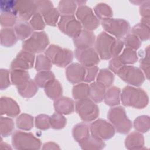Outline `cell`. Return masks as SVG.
<instances>
[{"label": "cell", "mask_w": 150, "mask_h": 150, "mask_svg": "<svg viewBox=\"0 0 150 150\" xmlns=\"http://www.w3.org/2000/svg\"><path fill=\"white\" fill-rule=\"evenodd\" d=\"M35 124L36 128L42 131L47 130L50 127V117L46 114H39L35 117Z\"/></svg>", "instance_id": "obj_47"}, {"label": "cell", "mask_w": 150, "mask_h": 150, "mask_svg": "<svg viewBox=\"0 0 150 150\" xmlns=\"http://www.w3.org/2000/svg\"><path fill=\"white\" fill-rule=\"evenodd\" d=\"M139 13L142 18H150V1H144L139 5Z\"/></svg>", "instance_id": "obj_53"}, {"label": "cell", "mask_w": 150, "mask_h": 150, "mask_svg": "<svg viewBox=\"0 0 150 150\" xmlns=\"http://www.w3.org/2000/svg\"><path fill=\"white\" fill-rule=\"evenodd\" d=\"M124 45L126 47L130 48L132 50H137L141 46V41L134 34L131 33H128L124 37L123 40Z\"/></svg>", "instance_id": "obj_45"}, {"label": "cell", "mask_w": 150, "mask_h": 150, "mask_svg": "<svg viewBox=\"0 0 150 150\" xmlns=\"http://www.w3.org/2000/svg\"><path fill=\"white\" fill-rule=\"evenodd\" d=\"M12 144L16 149H39L42 146L40 139L32 132L15 131L12 136Z\"/></svg>", "instance_id": "obj_5"}, {"label": "cell", "mask_w": 150, "mask_h": 150, "mask_svg": "<svg viewBox=\"0 0 150 150\" xmlns=\"http://www.w3.org/2000/svg\"><path fill=\"white\" fill-rule=\"evenodd\" d=\"M74 54L80 64L85 67L97 66L100 61V58L94 47L83 49H76Z\"/></svg>", "instance_id": "obj_13"}, {"label": "cell", "mask_w": 150, "mask_h": 150, "mask_svg": "<svg viewBox=\"0 0 150 150\" xmlns=\"http://www.w3.org/2000/svg\"><path fill=\"white\" fill-rule=\"evenodd\" d=\"M15 128L14 122L12 119L1 115L0 118V131L2 137L11 135Z\"/></svg>", "instance_id": "obj_36"}, {"label": "cell", "mask_w": 150, "mask_h": 150, "mask_svg": "<svg viewBox=\"0 0 150 150\" xmlns=\"http://www.w3.org/2000/svg\"><path fill=\"white\" fill-rule=\"evenodd\" d=\"M90 135L89 126L85 122L76 124L72 129V136L78 143L86 139Z\"/></svg>", "instance_id": "obj_26"}, {"label": "cell", "mask_w": 150, "mask_h": 150, "mask_svg": "<svg viewBox=\"0 0 150 150\" xmlns=\"http://www.w3.org/2000/svg\"><path fill=\"white\" fill-rule=\"evenodd\" d=\"M120 98L123 105L137 109L145 108L149 103L146 92L142 88L132 86H126L123 88Z\"/></svg>", "instance_id": "obj_2"}, {"label": "cell", "mask_w": 150, "mask_h": 150, "mask_svg": "<svg viewBox=\"0 0 150 150\" xmlns=\"http://www.w3.org/2000/svg\"><path fill=\"white\" fill-rule=\"evenodd\" d=\"M49 44L48 35L45 31H36L22 43V49L33 54L40 53L47 49Z\"/></svg>", "instance_id": "obj_6"}, {"label": "cell", "mask_w": 150, "mask_h": 150, "mask_svg": "<svg viewBox=\"0 0 150 150\" xmlns=\"http://www.w3.org/2000/svg\"><path fill=\"white\" fill-rule=\"evenodd\" d=\"M52 67V63L50 59L43 54H38L35 62V69L38 71L50 70Z\"/></svg>", "instance_id": "obj_40"}, {"label": "cell", "mask_w": 150, "mask_h": 150, "mask_svg": "<svg viewBox=\"0 0 150 150\" xmlns=\"http://www.w3.org/2000/svg\"><path fill=\"white\" fill-rule=\"evenodd\" d=\"M37 12L35 1H16L15 13L19 20H30Z\"/></svg>", "instance_id": "obj_15"}, {"label": "cell", "mask_w": 150, "mask_h": 150, "mask_svg": "<svg viewBox=\"0 0 150 150\" xmlns=\"http://www.w3.org/2000/svg\"><path fill=\"white\" fill-rule=\"evenodd\" d=\"M118 57L123 65L134 64L138 59L136 51L128 47H125Z\"/></svg>", "instance_id": "obj_34"}, {"label": "cell", "mask_w": 150, "mask_h": 150, "mask_svg": "<svg viewBox=\"0 0 150 150\" xmlns=\"http://www.w3.org/2000/svg\"><path fill=\"white\" fill-rule=\"evenodd\" d=\"M55 79L54 73L50 70L38 71L35 76L34 81L39 87L45 88Z\"/></svg>", "instance_id": "obj_30"}, {"label": "cell", "mask_w": 150, "mask_h": 150, "mask_svg": "<svg viewBox=\"0 0 150 150\" xmlns=\"http://www.w3.org/2000/svg\"><path fill=\"white\" fill-rule=\"evenodd\" d=\"M120 96L121 89L116 86H111L105 91L104 103L110 107L117 106L120 104Z\"/></svg>", "instance_id": "obj_23"}, {"label": "cell", "mask_w": 150, "mask_h": 150, "mask_svg": "<svg viewBox=\"0 0 150 150\" xmlns=\"http://www.w3.org/2000/svg\"><path fill=\"white\" fill-rule=\"evenodd\" d=\"M98 71L99 68L97 66L86 67V74L84 81L87 83L93 82L96 78Z\"/></svg>", "instance_id": "obj_51"}, {"label": "cell", "mask_w": 150, "mask_h": 150, "mask_svg": "<svg viewBox=\"0 0 150 150\" xmlns=\"http://www.w3.org/2000/svg\"><path fill=\"white\" fill-rule=\"evenodd\" d=\"M89 128L91 135L103 141L112 138L115 133V129L112 124L102 118L93 121Z\"/></svg>", "instance_id": "obj_11"}, {"label": "cell", "mask_w": 150, "mask_h": 150, "mask_svg": "<svg viewBox=\"0 0 150 150\" xmlns=\"http://www.w3.org/2000/svg\"><path fill=\"white\" fill-rule=\"evenodd\" d=\"M79 145L81 149L85 150L102 149L106 145L104 141L97 139L92 135H90L86 139L79 142Z\"/></svg>", "instance_id": "obj_29"}, {"label": "cell", "mask_w": 150, "mask_h": 150, "mask_svg": "<svg viewBox=\"0 0 150 150\" xmlns=\"http://www.w3.org/2000/svg\"><path fill=\"white\" fill-rule=\"evenodd\" d=\"M54 108L56 112L63 115H69L74 112L75 105L74 101L65 96H61L54 100Z\"/></svg>", "instance_id": "obj_19"}, {"label": "cell", "mask_w": 150, "mask_h": 150, "mask_svg": "<svg viewBox=\"0 0 150 150\" xmlns=\"http://www.w3.org/2000/svg\"><path fill=\"white\" fill-rule=\"evenodd\" d=\"M104 32L117 39L124 38L131 30L128 21L121 18H110L101 21L100 23Z\"/></svg>", "instance_id": "obj_8"}, {"label": "cell", "mask_w": 150, "mask_h": 150, "mask_svg": "<svg viewBox=\"0 0 150 150\" xmlns=\"http://www.w3.org/2000/svg\"><path fill=\"white\" fill-rule=\"evenodd\" d=\"M114 78V74L109 69L104 68L98 71L96 77V81L103 84L107 88L112 86Z\"/></svg>", "instance_id": "obj_32"}, {"label": "cell", "mask_w": 150, "mask_h": 150, "mask_svg": "<svg viewBox=\"0 0 150 150\" xmlns=\"http://www.w3.org/2000/svg\"><path fill=\"white\" fill-rule=\"evenodd\" d=\"M107 118L119 134H126L132 127V122L127 117L125 110L122 106H115L110 108Z\"/></svg>", "instance_id": "obj_3"}, {"label": "cell", "mask_w": 150, "mask_h": 150, "mask_svg": "<svg viewBox=\"0 0 150 150\" xmlns=\"http://www.w3.org/2000/svg\"><path fill=\"white\" fill-rule=\"evenodd\" d=\"M18 40L15 30L12 28H3L1 29L0 40L2 46L12 47L16 43Z\"/></svg>", "instance_id": "obj_22"}, {"label": "cell", "mask_w": 150, "mask_h": 150, "mask_svg": "<svg viewBox=\"0 0 150 150\" xmlns=\"http://www.w3.org/2000/svg\"><path fill=\"white\" fill-rule=\"evenodd\" d=\"M57 27L63 33L72 38L76 37L83 30L81 24L74 15H62Z\"/></svg>", "instance_id": "obj_12"}, {"label": "cell", "mask_w": 150, "mask_h": 150, "mask_svg": "<svg viewBox=\"0 0 150 150\" xmlns=\"http://www.w3.org/2000/svg\"><path fill=\"white\" fill-rule=\"evenodd\" d=\"M29 23L33 29L37 31H42L46 26V23L43 16L38 12L30 18Z\"/></svg>", "instance_id": "obj_46"}, {"label": "cell", "mask_w": 150, "mask_h": 150, "mask_svg": "<svg viewBox=\"0 0 150 150\" xmlns=\"http://www.w3.org/2000/svg\"><path fill=\"white\" fill-rule=\"evenodd\" d=\"M133 125L137 131L141 133L147 132L150 128L149 117L145 115L137 117L134 121Z\"/></svg>", "instance_id": "obj_39"}, {"label": "cell", "mask_w": 150, "mask_h": 150, "mask_svg": "<svg viewBox=\"0 0 150 150\" xmlns=\"http://www.w3.org/2000/svg\"><path fill=\"white\" fill-rule=\"evenodd\" d=\"M67 120L63 114L54 112L50 117V127L54 129L59 130L63 129L66 125Z\"/></svg>", "instance_id": "obj_43"}, {"label": "cell", "mask_w": 150, "mask_h": 150, "mask_svg": "<svg viewBox=\"0 0 150 150\" xmlns=\"http://www.w3.org/2000/svg\"><path fill=\"white\" fill-rule=\"evenodd\" d=\"M13 29L19 40H26L33 33V29L29 22L25 21L18 20Z\"/></svg>", "instance_id": "obj_21"}, {"label": "cell", "mask_w": 150, "mask_h": 150, "mask_svg": "<svg viewBox=\"0 0 150 150\" xmlns=\"http://www.w3.org/2000/svg\"><path fill=\"white\" fill-rule=\"evenodd\" d=\"M131 33L136 36L141 42L146 41L149 38V26L138 23L131 29Z\"/></svg>", "instance_id": "obj_37"}, {"label": "cell", "mask_w": 150, "mask_h": 150, "mask_svg": "<svg viewBox=\"0 0 150 150\" xmlns=\"http://www.w3.org/2000/svg\"><path fill=\"white\" fill-rule=\"evenodd\" d=\"M77 5L80 6V5H85V4L86 3L87 1H75Z\"/></svg>", "instance_id": "obj_57"}, {"label": "cell", "mask_w": 150, "mask_h": 150, "mask_svg": "<svg viewBox=\"0 0 150 150\" xmlns=\"http://www.w3.org/2000/svg\"><path fill=\"white\" fill-rule=\"evenodd\" d=\"M37 6L38 12L40 13L42 15L49 9L54 7L53 2L49 0H40L35 1Z\"/></svg>", "instance_id": "obj_50"}, {"label": "cell", "mask_w": 150, "mask_h": 150, "mask_svg": "<svg viewBox=\"0 0 150 150\" xmlns=\"http://www.w3.org/2000/svg\"><path fill=\"white\" fill-rule=\"evenodd\" d=\"M89 97L96 103L101 102L104 98L106 91V87L102 84L95 81L90 85Z\"/></svg>", "instance_id": "obj_24"}, {"label": "cell", "mask_w": 150, "mask_h": 150, "mask_svg": "<svg viewBox=\"0 0 150 150\" xmlns=\"http://www.w3.org/2000/svg\"><path fill=\"white\" fill-rule=\"evenodd\" d=\"M0 149H11L12 148L11 147V146L6 143V142H4L2 141V139L1 138V143H0Z\"/></svg>", "instance_id": "obj_55"}, {"label": "cell", "mask_w": 150, "mask_h": 150, "mask_svg": "<svg viewBox=\"0 0 150 150\" xmlns=\"http://www.w3.org/2000/svg\"><path fill=\"white\" fill-rule=\"evenodd\" d=\"M44 91L50 99L55 100L62 96L63 88L60 82L57 79H54L44 88Z\"/></svg>", "instance_id": "obj_28"}, {"label": "cell", "mask_w": 150, "mask_h": 150, "mask_svg": "<svg viewBox=\"0 0 150 150\" xmlns=\"http://www.w3.org/2000/svg\"><path fill=\"white\" fill-rule=\"evenodd\" d=\"M10 71L6 69H0V89L5 90L11 85Z\"/></svg>", "instance_id": "obj_48"}, {"label": "cell", "mask_w": 150, "mask_h": 150, "mask_svg": "<svg viewBox=\"0 0 150 150\" xmlns=\"http://www.w3.org/2000/svg\"><path fill=\"white\" fill-rule=\"evenodd\" d=\"M75 16L81 24L83 28L89 31L93 32L100 25V20L97 18L93 9L86 5L78 6Z\"/></svg>", "instance_id": "obj_10"}, {"label": "cell", "mask_w": 150, "mask_h": 150, "mask_svg": "<svg viewBox=\"0 0 150 150\" xmlns=\"http://www.w3.org/2000/svg\"><path fill=\"white\" fill-rule=\"evenodd\" d=\"M125 146L128 149H142L144 148V138L139 132H132L127 135L124 142Z\"/></svg>", "instance_id": "obj_20"}, {"label": "cell", "mask_w": 150, "mask_h": 150, "mask_svg": "<svg viewBox=\"0 0 150 150\" xmlns=\"http://www.w3.org/2000/svg\"><path fill=\"white\" fill-rule=\"evenodd\" d=\"M144 1H130L131 3L135 4V5H140Z\"/></svg>", "instance_id": "obj_58"}, {"label": "cell", "mask_w": 150, "mask_h": 150, "mask_svg": "<svg viewBox=\"0 0 150 150\" xmlns=\"http://www.w3.org/2000/svg\"><path fill=\"white\" fill-rule=\"evenodd\" d=\"M140 67L144 73L145 78L149 79V46L146 47L143 51L141 58L139 60Z\"/></svg>", "instance_id": "obj_42"}, {"label": "cell", "mask_w": 150, "mask_h": 150, "mask_svg": "<svg viewBox=\"0 0 150 150\" xmlns=\"http://www.w3.org/2000/svg\"><path fill=\"white\" fill-rule=\"evenodd\" d=\"M35 59V54L22 49L12 61L10 69L11 70L22 69L25 70L30 69L34 66Z\"/></svg>", "instance_id": "obj_14"}, {"label": "cell", "mask_w": 150, "mask_h": 150, "mask_svg": "<svg viewBox=\"0 0 150 150\" xmlns=\"http://www.w3.org/2000/svg\"><path fill=\"white\" fill-rule=\"evenodd\" d=\"M42 149H60V148L56 143L49 141L43 144Z\"/></svg>", "instance_id": "obj_54"}, {"label": "cell", "mask_w": 150, "mask_h": 150, "mask_svg": "<svg viewBox=\"0 0 150 150\" xmlns=\"http://www.w3.org/2000/svg\"><path fill=\"white\" fill-rule=\"evenodd\" d=\"M21 112L18 103L12 98L2 96L0 99V112L1 115H7L11 117L18 116Z\"/></svg>", "instance_id": "obj_18"}, {"label": "cell", "mask_w": 150, "mask_h": 150, "mask_svg": "<svg viewBox=\"0 0 150 150\" xmlns=\"http://www.w3.org/2000/svg\"><path fill=\"white\" fill-rule=\"evenodd\" d=\"M33 117L28 114H21L16 120V127L22 131H30L33 127Z\"/></svg>", "instance_id": "obj_35"}, {"label": "cell", "mask_w": 150, "mask_h": 150, "mask_svg": "<svg viewBox=\"0 0 150 150\" xmlns=\"http://www.w3.org/2000/svg\"><path fill=\"white\" fill-rule=\"evenodd\" d=\"M10 78L11 83L18 87L28 81L30 79V76L27 70L12 69L10 70Z\"/></svg>", "instance_id": "obj_27"}, {"label": "cell", "mask_w": 150, "mask_h": 150, "mask_svg": "<svg viewBox=\"0 0 150 150\" xmlns=\"http://www.w3.org/2000/svg\"><path fill=\"white\" fill-rule=\"evenodd\" d=\"M16 1L13 0H1L0 1V9L1 12L15 13ZM16 15V14H15Z\"/></svg>", "instance_id": "obj_49"}, {"label": "cell", "mask_w": 150, "mask_h": 150, "mask_svg": "<svg viewBox=\"0 0 150 150\" xmlns=\"http://www.w3.org/2000/svg\"><path fill=\"white\" fill-rule=\"evenodd\" d=\"M77 8L75 1L62 0L58 4L57 9L62 15H74Z\"/></svg>", "instance_id": "obj_38"}, {"label": "cell", "mask_w": 150, "mask_h": 150, "mask_svg": "<svg viewBox=\"0 0 150 150\" xmlns=\"http://www.w3.org/2000/svg\"><path fill=\"white\" fill-rule=\"evenodd\" d=\"M57 8L54 7L49 9L45 12L42 16L45 23L50 26H56L59 21L60 15Z\"/></svg>", "instance_id": "obj_41"}, {"label": "cell", "mask_w": 150, "mask_h": 150, "mask_svg": "<svg viewBox=\"0 0 150 150\" xmlns=\"http://www.w3.org/2000/svg\"><path fill=\"white\" fill-rule=\"evenodd\" d=\"M75 110L80 118L84 122H92L99 116L98 106L90 97L77 100Z\"/></svg>", "instance_id": "obj_7"}, {"label": "cell", "mask_w": 150, "mask_h": 150, "mask_svg": "<svg viewBox=\"0 0 150 150\" xmlns=\"http://www.w3.org/2000/svg\"><path fill=\"white\" fill-rule=\"evenodd\" d=\"M16 87L19 95L26 98L32 97L38 91V86L35 81L30 79L25 83Z\"/></svg>", "instance_id": "obj_25"}, {"label": "cell", "mask_w": 150, "mask_h": 150, "mask_svg": "<svg viewBox=\"0 0 150 150\" xmlns=\"http://www.w3.org/2000/svg\"><path fill=\"white\" fill-rule=\"evenodd\" d=\"M140 23H143L146 26H149V18H141V19L140 21Z\"/></svg>", "instance_id": "obj_56"}, {"label": "cell", "mask_w": 150, "mask_h": 150, "mask_svg": "<svg viewBox=\"0 0 150 150\" xmlns=\"http://www.w3.org/2000/svg\"><path fill=\"white\" fill-rule=\"evenodd\" d=\"M52 64L59 67H66L73 60V52L69 49L63 48L56 45H50L45 51Z\"/></svg>", "instance_id": "obj_4"}, {"label": "cell", "mask_w": 150, "mask_h": 150, "mask_svg": "<svg viewBox=\"0 0 150 150\" xmlns=\"http://www.w3.org/2000/svg\"><path fill=\"white\" fill-rule=\"evenodd\" d=\"M94 49L102 60H109L120 55L124 48V43L107 32H100L96 38Z\"/></svg>", "instance_id": "obj_1"}, {"label": "cell", "mask_w": 150, "mask_h": 150, "mask_svg": "<svg viewBox=\"0 0 150 150\" xmlns=\"http://www.w3.org/2000/svg\"><path fill=\"white\" fill-rule=\"evenodd\" d=\"M18 16L9 12H1L0 16V23L4 28H12L15 26L18 21Z\"/></svg>", "instance_id": "obj_44"}, {"label": "cell", "mask_w": 150, "mask_h": 150, "mask_svg": "<svg viewBox=\"0 0 150 150\" xmlns=\"http://www.w3.org/2000/svg\"><path fill=\"white\" fill-rule=\"evenodd\" d=\"M90 87L87 83H80L75 84L72 88V96L76 100L89 97Z\"/></svg>", "instance_id": "obj_33"}, {"label": "cell", "mask_w": 150, "mask_h": 150, "mask_svg": "<svg viewBox=\"0 0 150 150\" xmlns=\"http://www.w3.org/2000/svg\"><path fill=\"white\" fill-rule=\"evenodd\" d=\"M67 80L73 84L83 82L86 74V67L80 63H73L68 65L65 71Z\"/></svg>", "instance_id": "obj_16"}, {"label": "cell", "mask_w": 150, "mask_h": 150, "mask_svg": "<svg viewBox=\"0 0 150 150\" xmlns=\"http://www.w3.org/2000/svg\"><path fill=\"white\" fill-rule=\"evenodd\" d=\"M116 74L126 83L135 87L141 86L145 80L141 69L131 65L122 66Z\"/></svg>", "instance_id": "obj_9"}, {"label": "cell", "mask_w": 150, "mask_h": 150, "mask_svg": "<svg viewBox=\"0 0 150 150\" xmlns=\"http://www.w3.org/2000/svg\"><path fill=\"white\" fill-rule=\"evenodd\" d=\"M124 66L121 61L120 60L118 56L111 58L108 64V68L110 71H111L113 73L117 74L120 69Z\"/></svg>", "instance_id": "obj_52"}, {"label": "cell", "mask_w": 150, "mask_h": 150, "mask_svg": "<svg viewBox=\"0 0 150 150\" xmlns=\"http://www.w3.org/2000/svg\"><path fill=\"white\" fill-rule=\"evenodd\" d=\"M94 13L97 18L101 21L112 18L113 16L111 8L104 2L98 3L94 7Z\"/></svg>", "instance_id": "obj_31"}, {"label": "cell", "mask_w": 150, "mask_h": 150, "mask_svg": "<svg viewBox=\"0 0 150 150\" xmlns=\"http://www.w3.org/2000/svg\"><path fill=\"white\" fill-rule=\"evenodd\" d=\"M96 38V35L92 31L83 29L76 37L73 38V42L76 49H87L93 47Z\"/></svg>", "instance_id": "obj_17"}]
</instances>
